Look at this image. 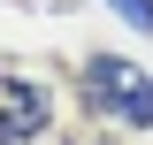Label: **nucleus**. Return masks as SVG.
<instances>
[{"label":"nucleus","mask_w":153,"mask_h":145,"mask_svg":"<svg viewBox=\"0 0 153 145\" xmlns=\"http://www.w3.org/2000/svg\"><path fill=\"white\" fill-rule=\"evenodd\" d=\"M107 8L130 23V31H153V0H107Z\"/></svg>","instance_id":"obj_3"},{"label":"nucleus","mask_w":153,"mask_h":145,"mask_svg":"<svg viewBox=\"0 0 153 145\" xmlns=\"http://www.w3.org/2000/svg\"><path fill=\"white\" fill-rule=\"evenodd\" d=\"M76 84H84V107L92 115H115V122H130V130L153 122V84H146V69H130L123 54H92L76 69Z\"/></svg>","instance_id":"obj_1"},{"label":"nucleus","mask_w":153,"mask_h":145,"mask_svg":"<svg viewBox=\"0 0 153 145\" xmlns=\"http://www.w3.org/2000/svg\"><path fill=\"white\" fill-rule=\"evenodd\" d=\"M46 84H31L23 69H8L0 61V145H31L38 130H46Z\"/></svg>","instance_id":"obj_2"}]
</instances>
